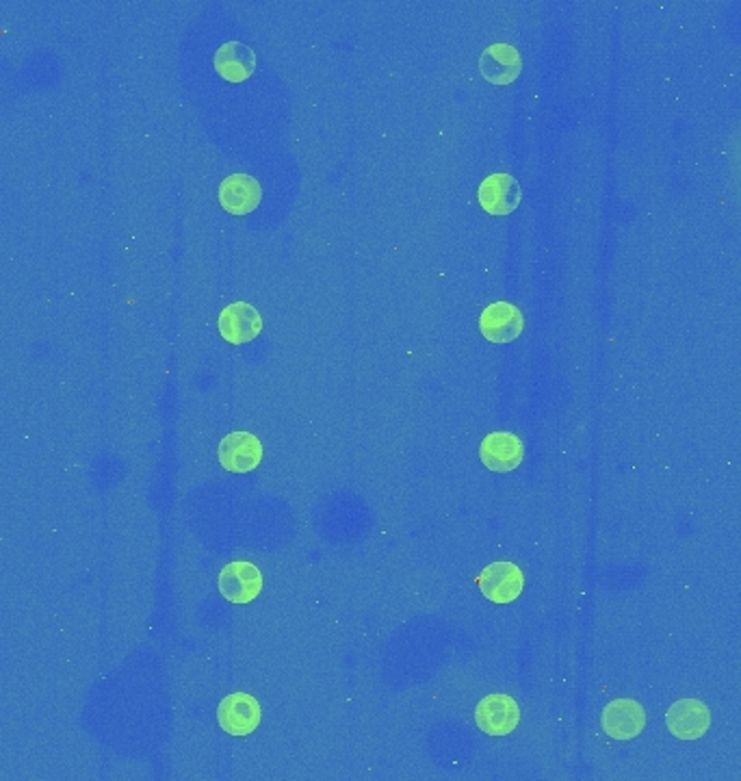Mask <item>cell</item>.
Segmentation results:
<instances>
[{
  "instance_id": "obj_1",
  "label": "cell",
  "mask_w": 741,
  "mask_h": 781,
  "mask_svg": "<svg viewBox=\"0 0 741 781\" xmlns=\"http://www.w3.org/2000/svg\"><path fill=\"white\" fill-rule=\"evenodd\" d=\"M477 586L486 600L493 604H512L517 602L524 588V575L515 562L499 560L488 564L477 575Z\"/></svg>"
},
{
  "instance_id": "obj_2",
  "label": "cell",
  "mask_w": 741,
  "mask_h": 781,
  "mask_svg": "<svg viewBox=\"0 0 741 781\" xmlns=\"http://www.w3.org/2000/svg\"><path fill=\"white\" fill-rule=\"evenodd\" d=\"M220 593L230 604H250L263 591V575L256 564L239 560L230 562L220 571Z\"/></svg>"
},
{
  "instance_id": "obj_3",
  "label": "cell",
  "mask_w": 741,
  "mask_h": 781,
  "mask_svg": "<svg viewBox=\"0 0 741 781\" xmlns=\"http://www.w3.org/2000/svg\"><path fill=\"white\" fill-rule=\"evenodd\" d=\"M218 723L228 736H250L261 725V705L247 693H232L218 707Z\"/></svg>"
},
{
  "instance_id": "obj_4",
  "label": "cell",
  "mask_w": 741,
  "mask_h": 781,
  "mask_svg": "<svg viewBox=\"0 0 741 781\" xmlns=\"http://www.w3.org/2000/svg\"><path fill=\"white\" fill-rule=\"evenodd\" d=\"M520 185L512 174L497 172L482 180L477 189V200L482 209L490 216H510L519 209Z\"/></svg>"
},
{
  "instance_id": "obj_5",
  "label": "cell",
  "mask_w": 741,
  "mask_h": 781,
  "mask_svg": "<svg viewBox=\"0 0 741 781\" xmlns=\"http://www.w3.org/2000/svg\"><path fill=\"white\" fill-rule=\"evenodd\" d=\"M519 721V703L508 695H488L475 707V723L488 736H510Z\"/></svg>"
},
{
  "instance_id": "obj_6",
  "label": "cell",
  "mask_w": 741,
  "mask_h": 781,
  "mask_svg": "<svg viewBox=\"0 0 741 781\" xmlns=\"http://www.w3.org/2000/svg\"><path fill=\"white\" fill-rule=\"evenodd\" d=\"M709 707L698 700H681L667 707V732L678 740H698L709 732Z\"/></svg>"
},
{
  "instance_id": "obj_7",
  "label": "cell",
  "mask_w": 741,
  "mask_h": 781,
  "mask_svg": "<svg viewBox=\"0 0 741 781\" xmlns=\"http://www.w3.org/2000/svg\"><path fill=\"white\" fill-rule=\"evenodd\" d=\"M600 723L607 736L616 740H631L642 734L646 725V712L633 700H616L605 705Z\"/></svg>"
},
{
  "instance_id": "obj_8",
  "label": "cell",
  "mask_w": 741,
  "mask_h": 781,
  "mask_svg": "<svg viewBox=\"0 0 741 781\" xmlns=\"http://www.w3.org/2000/svg\"><path fill=\"white\" fill-rule=\"evenodd\" d=\"M524 457V446L515 432H490L479 446V459L495 473H510L519 468Z\"/></svg>"
},
{
  "instance_id": "obj_9",
  "label": "cell",
  "mask_w": 741,
  "mask_h": 781,
  "mask_svg": "<svg viewBox=\"0 0 741 781\" xmlns=\"http://www.w3.org/2000/svg\"><path fill=\"white\" fill-rule=\"evenodd\" d=\"M263 461V443L252 432H230L220 443V463L232 473H250Z\"/></svg>"
},
{
  "instance_id": "obj_10",
  "label": "cell",
  "mask_w": 741,
  "mask_h": 781,
  "mask_svg": "<svg viewBox=\"0 0 741 781\" xmlns=\"http://www.w3.org/2000/svg\"><path fill=\"white\" fill-rule=\"evenodd\" d=\"M524 319L519 307L510 302L488 305L479 315V330L490 343H512L522 332Z\"/></svg>"
},
{
  "instance_id": "obj_11",
  "label": "cell",
  "mask_w": 741,
  "mask_h": 781,
  "mask_svg": "<svg viewBox=\"0 0 741 781\" xmlns=\"http://www.w3.org/2000/svg\"><path fill=\"white\" fill-rule=\"evenodd\" d=\"M218 326L228 343L243 345L258 337V332L263 330V317L252 305L234 302L220 312Z\"/></svg>"
},
{
  "instance_id": "obj_12",
  "label": "cell",
  "mask_w": 741,
  "mask_h": 781,
  "mask_svg": "<svg viewBox=\"0 0 741 781\" xmlns=\"http://www.w3.org/2000/svg\"><path fill=\"white\" fill-rule=\"evenodd\" d=\"M263 189L250 174H232L220 185V205L232 216H247L261 205Z\"/></svg>"
},
{
  "instance_id": "obj_13",
  "label": "cell",
  "mask_w": 741,
  "mask_h": 781,
  "mask_svg": "<svg viewBox=\"0 0 741 781\" xmlns=\"http://www.w3.org/2000/svg\"><path fill=\"white\" fill-rule=\"evenodd\" d=\"M519 51L512 44H493L479 57V73L493 85H510L520 75Z\"/></svg>"
},
{
  "instance_id": "obj_14",
  "label": "cell",
  "mask_w": 741,
  "mask_h": 781,
  "mask_svg": "<svg viewBox=\"0 0 741 781\" xmlns=\"http://www.w3.org/2000/svg\"><path fill=\"white\" fill-rule=\"evenodd\" d=\"M213 66L228 82H243L256 70V55L241 42H225L215 51Z\"/></svg>"
}]
</instances>
